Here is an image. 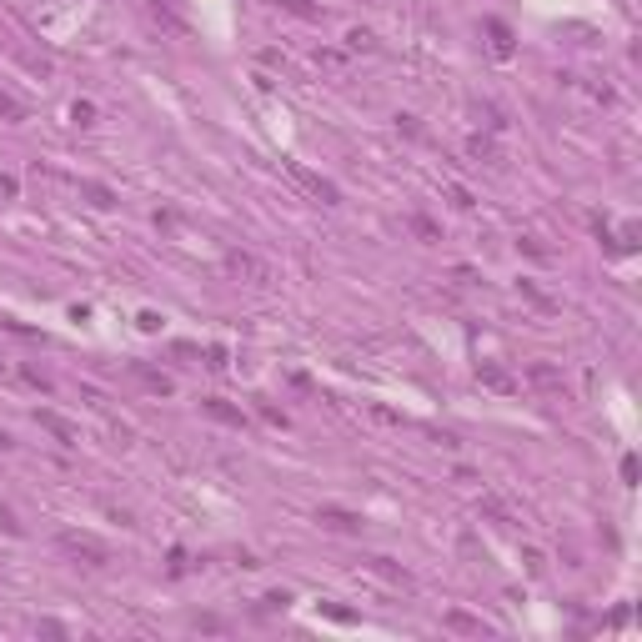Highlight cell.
Wrapping results in <instances>:
<instances>
[{"mask_svg": "<svg viewBox=\"0 0 642 642\" xmlns=\"http://www.w3.org/2000/svg\"><path fill=\"white\" fill-rule=\"evenodd\" d=\"M71 115H76L81 126H96V105H91V101H76V105H71Z\"/></svg>", "mask_w": 642, "mask_h": 642, "instance_id": "e0dca14e", "label": "cell"}, {"mask_svg": "<svg viewBox=\"0 0 642 642\" xmlns=\"http://www.w3.org/2000/svg\"><path fill=\"white\" fill-rule=\"evenodd\" d=\"M281 11H291V16H302V21H316L321 16V6H311V0H276Z\"/></svg>", "mask_w": 642, "mask_h": 642, "instance_id": "4fadbf2b", "label": "cell"}, {"mask_svg": "<svg viewBox=\"0 0 642 642\" xmlns=\"http://www.w3.org/2000/svg\"><path fill=\"white\" fill-rule=\"evenodd\" d=\"M346 45H352V50H372V35H367V30H352V35H346Z\"/></svg>", "mask_w": 642, "mask_h": 642, "instance_id": "44dd1931", "label": "cell"}, {"mask_svg": "<svg viewBox=\"0 0 642 642\" xmlns=\"http://www.w3.org/2000/svg\"><path fill=\"white\" fill-rule=\"evenodd\" d=\"M261 417H266L271 427H286V412H276V406H271V401H261Z\"/></svg>", "mask_w": 642, "mask_h": 642, "instance_id": "ffe728a7", "label": "cell"}, {"mask_svg": "<svg viewBox=\"0 0 642 642\" xmlns=\"http://www.w3.org/2000/svg\"><path fill=\"white\" fill-rule=\"evenodd\" d=\"M226 266L236 271V276H251V281H266V276H271V271H266L256 256H246V251H231V256H226Z\"/></svg>", "mask_w": 642, "mask_h": 642, "instance_id": "52a82bcc", "label": "cell"}, {"mask_svg": "<svg viewBox=\"0 0 642 642\" xmlns=\"http://www.w3.org/2000/svg\"><path fill=\"white\" fill-rule=\"evenodd\" d=\"M447 627L472 632V637H482V632H487V627H482V617H466V612H447Z\"/></svg>", "mask_w": 642, "mask_h": 642, "instance_id": "7c38bea8", "label": "cell"}, {"mask_svg": "<svg viewBox=\"0 0 642 642\" xmlns=\"http://www.w3.org/2000/svg\"><path fill=\"white\" fill-rule=\"evenodd\" d=\"M406 226H412V231H417V236H422V241H442V231H437V226H432L427 216H412V221H406Z\"/></svg>", "mask_w": 642, "mask_h": 642, "instance_id": "2e32d148", "label": "cell"}, {"mask_svg": "<svg viewBox=\"0 0 642 642\" xmlns=\"http://www.w3.org/2000/svg\"><path fill=\"white\" fill-rule=\"evenodd\" d=\"M206 367L211 372H226V346H206Z\"/></svg>", "mask_w": 642, "mask_h": 642, "instance_id": "ac0fdd59", "label": "cell"}, {"mask_svg": "<svg viewBox=\"0 0 642 642\" xmlns=\"http://www.w3.org/2000/svg\"><path fill=\"white\" fill-rule=\"evenodd\" d=\"M131 372H136V382H141L146 391H156V396H171V391H176V382L161 377V372H151V367H131Z\"/></svg>", "mask_w": 642, "mask_h": 642, "instance_id": "9c48e42d", "label": "cell"}, {"mask_svg": "<svg viewBox=\"0 0 642 642\" xmlns=\"http://www.w3.org/2000/svg\"><path fill=\"white\" fill-rule=\"evenodd\" d=\"M477 382L482 386H492V391H517V377H507L502 367H492V362H482L477 367Z\"/></svg>", "mask_w": 642, "mask_h": 642, "instance_id": "ba28073f", "label": "cell"}, {"mask_svg": "<svg viewBox=\"0 0 642 642\" xmlns=\"http://www.w3.org/2000/svg\"><path fill=\"white\" fill-rule=\"evenodd\" d=\"M201 412H206L211 422H221V427H236V432L246 427V412H241V406H231V401H221V396H206Z\"/></svg>", "mask_w": 642, "mask_h": 642, "instance_id": "7a4b0ae2", "label": "cell"}, {"mask_svg": "<svg viewBox=\"0 0 642 642\" xmlns=\"http://www.w3.org/2000/svg\"><path fill=\"white\" fill-rule=\"evenodd\" d=\"M35 422H40V427H45L55 442H66V447H76V437H81V432H76V427H71L61 412H35Z\"/></svg>", "mask_w": 642, "mask_h": 642, "instance_id": "5b68a950", "label": "cell"}, {"mask_svg": "<svg viewBox=\"0 0 642 642\" xmlns=\"http://www.w3.org/2000/svg\"><path fill=\"white\" fill-rule=\"evenodd\" d=\"M487 35H492V50H497V55H512V30H507L502 21H487Z\"/></svg>", "mask_w": 642, "mask_h": 642, "instance_id": "8fae6325", "label": "cell"}, {"mask_svg": "<svg viewBox=\"0 0 642 642\" xmlns=\"http://www.w3.org/2000/svg\"><path fill=\"white\" fill-rule=\"evenodd\" d=\"M55 547H61L66 557H76L81 567H105V562H110V547L96 542V537H86V532H61V537H55Z\"/></svg>", "mask_w": 642, "mask_h": 642, "instance_id": "6da1fadb", "label": "cell"}, {"mask_svg": "<svg viewBox=\"0 0 642 642\" xmlns=\"http://www.w3.org/2000/svg\"><path fill=\"white\" fill-rule=\"evenodd\" d=\"M291 176H297V181H302V186L316 196V201H326V206H336V201H341V191H336L326 176H311V171H302V166H291Z\"/></svg>", "mask_w": 642, "mask_h": 642, "instance_id": "3957f363", "label": "cell"}, {"mask_svg": "<svg viewBox=\"0 0 642 642\" xmlns=\"http://www.w3.org/2000/svg\"><path fill=\"white\" fill-rule=\"evenodd\" d=\"M81 196H86L96 211H110V206H115V191H110V186H101V181H81Z\"/></svg>", "mask_w": 642, "mask_h": 642, "instance_id": "30bf717a", "label": "cell"}, {"mask_svg": "<svg viewBox=\"0 0 642 642\" xmlns=\"http://www.w3.org/2000/svg\"><path fill=\"white\" fill-rule=\"evenodd\" d=\"M482 512H487V517H497V522H507V527L517 522V512H512L507 502H497V497H482Z\"/></svg>", "mask_w": 642, "mask_h": 642, "instance_id": "9a60e30c", "label": "cell"}, {"mask_svg": "<svg viewBox=\"0 0 642 642\" xmlns=\"http://www.w3.org/2000/svg\"><path fill=\"white\" fill-rule=\"evenodd\" d=\"M466 151H472L477 161H487V166H497V161H502V156H497V146H492V141H482V136H472V141H466Z\"/></svg>", "mask_w": 642, "mask_h": 642, "instance_id": "5bb4252c", "label": "cell"}, {"mask_svg": "<svg viewBox=\"0 0 642 642\" xmlns=\"http://www.w3.org/2000/svg\"><path fill=\"white\" fill-rule=\"evenodd\" d=\"M261 602H266V607H271V612H276V607H286V602H291V592H266V597H261Z\"/></svg>", "mask_w": 642, "mask_h": 642, "instance_id": "603a6c76", "label": "cell"}, {"mask_svg": "<svg viewBox=\"0 0 642 642\" xmlns=\"http://www.w3.org/2000/svg\"><path fill=\"white\" fill-rule=\"evenodd\" d=\"M6 447H11V432H0V452H6Z\"/></svg>", "mask_w": 642, "mask_h": 642, "instance_id": "cb8c5ba5", "label": "cell"}, {"mask_svg": "<svg viewBox=\"0 0 642 642\" xmlns=\"http://www.w3.org/2000/svg\"><path fill=\"white\" fill-rule=\"evenodd\" d=\"M0 115H11V121H21V115H25V110H21V105H16V101H11L6 91H0Z\"/></svg>", "mask_w": 642, "mask_h": 642, "instance_id": "d6986e66", "label": "cell"}, {"mask_svg": "<svg viewBox=\"0 0 642 642\" xmlns=\"http://www.w3.org/2000/svg\"><path fill=\"white\" fill-rule=\"evenodd\" d=\"M527 382H532L537 391H562V386H567V382H562V372H557V367H547V362H532V367H527Z\"/></svg>", "mask_w": 642, "mask_h": 642, "instance_id": "8992f818", "label": "cell"}, {"mask_svg": "<svg viewBox=\"0 0 642 642\" xmlns=\"http://www.w3.org/2000/svg\"><path fill=\"white\" fill-rule=\"evenodd\" d=\"M316 522H321L326 532H362V517L357 512H341V507H321Z\"/></svg>", "mask_w": 642, "mask_h": 642, "instance_id": "277c9868", "label": "cell"}, {"mask_svg": "<svg viewBox=\"0 0 642 642\" xmlns=\"http://www.w3.org/2000/svg\"><path fill=\"white\" fill-rule=\"evenodd\" d=\"M136 321H141V331H161V316H156V311H141Z\"/></svg>", "mask_w": 642, "mask_h": 642, "instance_id": "7402d4cb", "label": "cell"}]
</instances>
